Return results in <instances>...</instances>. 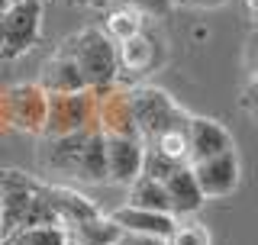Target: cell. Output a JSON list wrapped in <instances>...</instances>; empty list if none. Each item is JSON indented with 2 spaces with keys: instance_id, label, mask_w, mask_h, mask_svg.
Listing matches in <instances>:
<instances>
[{
  "instance_id": "22",
  "label": "cell",
  "mask_w": 258,
  "mask_h": 245,
  "mask_svg": "<svg viewBox=\"0 0 258 245\" xmlns=\"http://www.w3.org/2000/svg\"><path fill=\"white\" fill-rule=\"evenodd\" d=\"M174 7H181V10H216V7L229 4V0H171Z\"/></svg>"
},
{
  "instance_id": "3",
  "label": "cell",
  "mask_w": 258,
  "mask_h": 245,
  "mask_svg": "<svg viewBox=\"0 0 258 245\" xmlns=\"http://www.w3.org/2000/svg\"><path fill=\"white\" fill-rule=\"evenodd\" d=\"M61 48L78 62L81 75H84L87 91L100 94L116 87L119 78V58H116V42L103 32L100 26H84L75 36H68L61 42Z\"/></svg>"
},
{
  "instance_id": "24",
  "label": "cell",
  "mask_w": 258,
  "mask_h": 245,
  "mask_svg": "<svg viewBox=\"0 0 258 245\" xmlns=\"http://www.w3.org/2000/svg\"><path fill=\"white\" fill-rule=\"evenodd\" d=\"M71 7H81V10H110L116 0H68Z\"/></svg>"
},
{
  "instance_id": "15",
  "label": "cell",
  "mask_w": 258,
  "mask_h": 245,
  "mask_svg": "<svg viewBox=\"0 0 258 245\" xmlns=\"http://www.w3.org/2000/svg\"><path fill=\"white\" fill-rule=\"evenodd\" d=\"M165 191H168V200H171V213L181 219V216H194L200 207H204V191H200L197 177H194V168L190 165H181L174 174L165 177Z\"/></svg>"
},
{
  "instance_id": "26",
  "label": "cell",
  "mask_w": 258,
  "mask_h": 245,
  "mask_svg": "<svg viewBox=\"0 0 258 245\" xmlns=\"http://www.w3.org/2000/svg\"><path fill=\"white\" fill-rule=\"evenodd\" d=\"M7 7H10V4H7V0H0V20H4V13H7Z\"/></svg>"
},
{
  "instance_id": "25",
  "label": "cell",
  "mask_w": 258,
  "mask_h": 245,
  "mask_svg": "<svg viewBox=\"0 0 258 245\" xmlns=\"http://www.w3.org/2000/svg\"><path fill=\"white\" fill-rule=\"evenodd\" d=\"M242 4H245V13L258 23V0H242Z\"/></svg>"
},
{
  "instance_id": "16",
  "label": "cell",
  "mask_w": 258,
  "mask_h": 245,
  "mask_svg": "<svg viewBox=\"0 0 258 245\" xmlns=\"http://www.w3.org/2000/svg\"><path fill=\"white\" fill-rule=\"evenodd\" d=\"M145 20H149V16L139 13L136 7L116 4V7H110V10H107V16H103V23H100V29L119 45V42H126V39L139 36V32L145 29Z\"/></svg>"
},
{
  "instance_id": "28",
  "label": "cell",
  "mask_w": 258,
  "mask_h": 245,
  "mask_svg": "<svg viewBox=\"0 0 258 245\" xmlns=\"http://www.w3.org/2000/svg\"><path fill=\"white\" fill-rule=\"evenodd\" d=\"M0 245H7V242H0Z\"/></svg>"
},
{
  "instance_id": "19",
  "label": "cell",
  "mask_w": 258,
  "mask_h": 245,
  "mask_svg": "<svg viewBox=\"0 0 258 245\" xmlns=\"http://www.w3.org/2000/svg\"><path fill=\"white\" fill-rule=\"evenodd\" d=\"M181 168V161L168 158V155H161L155 149H145V165H142V174L155 177V181H165L168 174H174V171Z\"/></svg>"
},
{
  "instance_id": "1",
  "label": "cell",
  "mask_w": 258,
  "mask_h": 245,
  "mask_svg": "<svg viewBox=\"0 0 258 245\" xmlns=\"http://www.w3.org/2000/svg\"><path fill=\"white\" fill-rule=\"evenodd\" d=\"M103 142L107 139L97 126L42 139L39 165L48 174L68 177L75 184H107V149H103Z\"/></svg>"
},
{
  "instance_id": "17",
  "label": "cell",
  "mask_w": 258,
  "mask_h": 245,
  "mask_svg": "<svg viewBox=\"0 0 258 245\" xmlns=\"http://www.w3.org/2000/svg\"><path fill=\"white\" fill-rule=\"evenodd\" d=\"M129 207H142V210H158V213H171V200H168L165 181H155L149 174H139L133 184H129L126 194ZM174 216V213H171Z\"/></svg>"
},
{
  "instance_id": "2",
  "label": "cell",
  "mask_w": 258,
  "mask_h": 245,
  "mask_svg": "<svg viewBox=\"0 0 258 245\" xmlns=\"http://www.w3.org/2000/svg\"><path fill=\"white\" fill-rule=\"evenodd\" d=\"M0 203H4L0 242L13 239L16 232L32 229V226L58 223L48 184L36 181L32 174L20 168H0Z\"/></svg>"
},
{
  "instance_id": "7",
  "label": "cell",
  "mask_w": 258,
  "mask_h": 245,
  "mask_svg": "<svg viewBox=\"0 0 258 245\" xmlns=\"http://www.w3.org/2000/svg\"><path fill=\"white\" fill-rule=\"evenodd\" d=\"M94 113H97V94L94 91L48 94V113H45L42 139L68 136V133H78V129L94 126Z\"/></svg>"
},
{
  "instance_id": "12",
  "label": "cell",
  "mask_w": 258,
  "mask_h": 245,
  "mask_svg": "<svg viewBox=\"0 0 258 245\" xmlns=\"http://www.w3.org/2000/svg\"><path fill=\"white\" fill-rule=\"evenodd\" d=\"M229 149H236V145H232V136L223 122H216L210 116H190V122H187V165L213 158V155H223Z\"/></svg>"
},
{
  "instance_id": "8",
  "label": "cell",
  "mask_w": 258,
  "mask_h": 245,
  "mask_svg": "<svg viewBox=\"0 0 258 245\" xmlns=\"http://www.w3.org/2000/svg\"><path fill=\"white\" fill-rule=\"evenodd\" d=\"M190 168H194V177H197V184H200V191H204L207 200L229 197L242 181V165H239L236 149H229L223 155H213V158H204V161H194Z\"/></svg>"
},
{
  "instance_id": "10",
  "label": "cell",
  "mask_w": 258,
  "mask_h": 245,
  "mask_svg": "<svg viewBox=\"0 0 258 245\" xmlns=\"http://www.w3.org/2000/svg\"><path fill=\"white\" fill-rule=\"evenodd\" d=\"M94 126L103 136H139L129 110V87H110L97 94V113Z\"/></svg>"
},
{
  "instance_id": "13",
  "label": "cell",
  "mask_w": 258,
  "mask_h": 245,
  "mask_svg": "<svg viewBox=\"0 0 258 245\" xmlns=\"http://www.w3.org/2000/svg\"><path fill=\"white\" fill-rule=\"evenodd\" d=\"M39 87H42L45 94H75V91H87L84 84V75H81L78 62L71 58L68 52L58 45L52 55L42 62V68H39Z\"/></svg>"
},
{
  "instance_id": "9",
  "label": "cell",
  "mask_w": 258,
  "mask_h": 245,
  "mask_svg": "<svg viewBox=\"0 0 258 245\" xmlns=\"http://www.w3.org/2000/svg\"><path fill=\"white\" fill-rule=\"evenodd\" d=\"M107 149V184L129 187L142 174L145 165V142L139 136H103Z\"/></svg>"
},
{
  "instance_id": "14",
  "label": "cell",
  "mask_w": 258,
  "mask_h": 245,
  "mask_svg": "<svg viewBox=\"0 0 258 245\" xmlns=\"http://www.w3.org/2000/svg\"><path fill=\"white\" fill-rule=\"evenodd\" d=\"M110 219L119 226L123 232H133V235H149V239H161L165 242L171 235L177 216L171 213H158V210H142V207H119L113 210Z\"/></svg>"
},
{
  "instance_id": "20",
  "label": "cell",
  "mask_w": 258,
  "mask_h": 245,
  "mask_svg": "<svg viewBox=\"0 0 258 245\" xmlns=\"http://www.w3.org/2000/svg\"><path fill=\"white\" fill-rule=\"evenodd\" d=\"M119 4L136 7V10L145 13L149 20H161V16H168V13L174 10V4H171V0H119Z\"/></svg>"
},
{
  "instance_id": "5",
  "label": "cell",
  "mask_w": 258,
  "mask_h": 245,
  "mask_svg": "<svg viewBox=\"0 0 258 245\" xmlns=\"http://www.w3.org/2000/svg\"><path fill=\"white\" fill-rule=\"evenodd\" d=\"M42 20H45V0H20L10 4L0 20V58L16 62L42 36Z\"/></svg>"
},
{
  "instance_id": "4",
  "label": "cell",
  "mask_w": 258,
  "mask_h": 245,
  "mask_svg": "<svg viewBox=\"0 0 258 245\" xmlns=\"http://www.w3.org/2000/svg\"><path fill=\"white\" fill-rule=\"evenodd\" d=\"M129 110H133V122L136 133L145 145L161 139L165 133H174V129H187L190 113L181 107L168 91L152 84H136L129 87Z\"/></svg>"
},
{
  "instance_id": "6",
  "label": "cell",
  "mask_w": 258,
  "mask_h": 245,
  "mask_svg": "<svg viewBox=\"0 0 258 245\" xmlns=\"http://www.w3.org/2000/svg\"><path fill=\"white\" fill-rule=\"evenodd\" d=\"M45 113H48V94L36 81L32 84H13L0 94V116H4L7 129L42 136Z\"/></svg>"
},
{
  "instance_id": "18",
  "label": "cell",
  "mask_w": 258,
  "mask_h": 245,
  "mask_svg": "<svg viewBox=\"0 0 258 245\" xmlns=\"http://www.w3.org/2000/svg\"><path fill=\"white\" fill-rule=\"evenodd\" d=\"M165 245H213V235H210V229L200 223V219L181 216L174 223L171 235L165 239Z\"/></svg>"
},
{
  "instance_id": "27",
  "label": "cell",
  "mask_w": 258,
  "mask_h": 245,
  "mask_svg": "<svg viewBox=\"0 0 258 245\" xmlns=\"http://www.w3.org/2000/svg\"><path fill=\"white\" fill-rule=\"evenodd\" d=\"M7 4H20V0H7Z\"/></svg>"
},
{
  "instance_id": "23",
  "label": "cell",
  "mask_w": 258,
  "mask_h": 245,
  "mask_svg": "<svg viewBox=\"0 0 258 245\" xmlns=\"http://www.w3.org/2000/svg\"><path fill=\"white\" fill-rule=\"evenodd\" d=\"M110 245H165V242H161V239H149V235L119 232V239H116V242H110Z\"/></svg>"
},
{
  "instance_id": "21",
  "label": "cell",
  "mask_w": 258,
  "mask_h": 245,
  "mask_svg": "<svg viewBox=\"0 0 258 245\" xmlns=\"http://www.w3.org/2000/svg\"><path fill=\"white\" fill-rule=\"evenodd\" d=\"M242 62H245L248 81H258V23H255V29L248 32V39H245V48H242Z\"/></svg>"
},
{
  "instance_id": "11",
  "label": "cell",
  "mask_w": 258,
  "mask_h": 245,
  "mask_svg": "<svg viewBox=\"0 0 258 245\" xmlns=\"http://www.w3.org/2000/svg\"><path fill=\"white\" fill-rule=\"evenodd\" d=\"M116 58H119V71H126L133 78H145L165 62V48H161V42L145 26L139 36L116 45Z\"/></svg>"
}]
</instances>
